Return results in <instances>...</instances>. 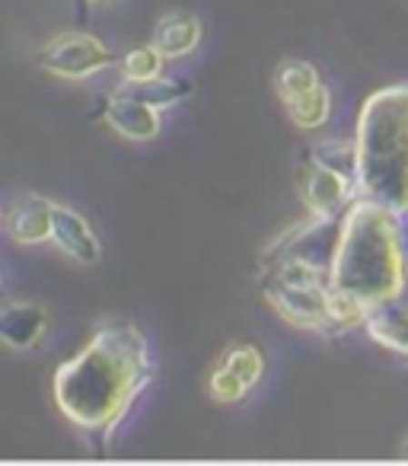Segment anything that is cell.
<instances>
[{
	"instance_id": "cell-1",
	"label": "cell",
	"mask_w": 408,
	"mask_h": 466,
	"mask_svg": "<svg viewBox=\"0 0 408 466\" xmlns=\"http://www.w3.org/2000/svg\"><path fill=\"white\" fill-rule=\"evenodd\" d=\"M154 377L147 336L134 323H105L55 370L52 393L61 415L105 447Z\"/></svg>"
},
{
	"instance_id": "cell-2",
	"label": "cell",
	"mask_w": 408,
	"mask_h": 466,
	"mask_svg": "<svg viewBox=\"0 0 408 466\" xmlns=\"http://www.w3.org/2000/svg\"><path fill=\"white\" fill-rule=\"evenodd\" d=\"M329 285L351 326H363L376 310L399 304L408 288L402 214L357 198L338 224Z\"/></svg>"
},
{
	"instance_id": "cell-3",
	"label": "cell",
	"mask_w": 408,
	"mask_h": 466,
	"mask_svg": "<svg viewBox=\"0 0 408 466\" xmlns=\"http://www.w3.org/2000/svg\"><path fill=\"white\" fill-rule=\"evenodd\" d=\"M357 198L395 214L408 211V84L373 90L361 106L354 131Z\"/></svg>"
},
{
	"instance_id": "cell-4",
	"label": "cell",
	"mask_w": 408,
	"mask_h": 466,
	"mask_svg": "<svg viewBox=\"0 0 408 466\" xmlns=\"http://www.w3.org/2000/svg\"><path fill=\"white\" fill-rule=\"evenodd\" d=\"M259 288L268 304L274 307V313L297 329L319 332V336H342V332L354 329L332 294L325 268L291 259V256L265 253Z\"/></svg>"
},
{
	"instance_id": "cell-5",
	"label": "cell",
	"mask_w": 408,
	"mask_h": 466,
	"mask_svg": "<svg viewBox=\"0 0 408 466\" xmlns=\"http://www.w3.org/2000/svg\"><path fill=\"white\" fill-rule=\"evenodd\" d=\"M42 71L61 80H90L115 65V55L103 39L90 33H61L42 48Z\"/></svg>"
},
{
	"instance_id": "cell-6",
	"label": "cell",
	"mask_w": 408,
	"mask_h": 466,
	"mask_svg": "<svg viewBox=\"0 0 408 466\" xmlns=\"http://www.w3.org/2000/svg\"><path fill=\"white\" fill-rule=\"evenodd\" d=\"M268 370L265 351L255 342H236L230 349L221 351V358L214 361L208 374V393L214 402L224 406H236L243 402L255 387L262 383Z\"/></svg>"
},
{
	"instance_id": "cell-7",
	"label": "cell",
	"mask_w": 408,
	"mask_h": 466,
	"mask_svg": "<svg viewBox=\"0 0 408 466\" xmlns=\"http://www.w3.org/2000/svg\"><path fill=\"white\" fill-rule=\"evenodd\" d=\"M300 195H304V205L313 218H342L357 201V179L351 173H342V169L306 157Z\"/></svg>"
},
{
	"instance_id": "cell-8",
	"label": "cell",
	"mask_w": 408,
	"mask_h": 466,
	"mask_svg": "<svg viewBox=\"0 0 408 466\" xmlns=\"http://www.w3.org/2000/svg\"><path fill=\"white\" fill-rule=\"evenodd\" d=\"M52 220H55V201L42 195H16L4 211V230L20 247H42L52 240Z\"/></svg>"
},
{
	"instance_id": "cell-9",
	"label": "cell",
	"mask_w": 408,
	"mask_h": 466,
	"mask_svg": "<svg viewBox=\"0 0 408 466\" xmlns=\"http://www.w3.org/2000/svg\"><path fill=\"white\" fill-rule=\"evenodd\" d=\"M52 240L61 253L77 259L80 266H96L99 256H103V247H99V237L90 227V220L80 211H74V208L58 205V201H55Z\"/></svg>"
},
{
	"instance_id": "cell-10",
	"label": "cell",
	"mask_w": 408,
	"mask_h": 466,
	"mask_svg": "<svg viewBox=\"0 0 408 466\" xmlns=\"http://www.w3.org/2000/svg\"><path fill=\"white\" fill-rule=\"evenodd\" d=\"M48 310L33 300H10L0 310V339L14 351H29L45 339Z\"/></svg>"
},
{
	"instance_id": "cell-11",
	"label": "cell",
	"mask_w": 408,
	"mask_h": 466,
	"mask_svg": "<svg viewBox=\"0 0 408 466\" xmlns=\"http://www.w3.org/2000/svg\"><path fill=\"white\" fill-rule=\"evenodd\" d=\"M105 122L128 141H154L160 135V109L134 93H118L105 103Z\"/></svg>"
},
{
	"instance_id": "cell-12",
	"label": "cell",
	"mask_w": 408,
	"mask_h": 466,
	"mask_svg": "<svg viewBox=\"0 0 408 466\" xmlns=\"http://www.w3.org/2000/svg\"><path fill=\"white\" fill-rule=\"evenodd\" d=\"M201 20L194 14H166L154 29V46L163 52L166 61H179V58H188L194 48L201 46Z\"/></svg>"
},
{
	"instance_id": "cell-13",
	"label": "cell",
	"mask_w": 408,
	"mask_h": 466,
	"mask_svg": "<svg viewBox=\"0 0 408 466\" xmlns=\"http://www.w3.org/2000/svg\"><path fill=\"white\" fill-rule=\"evenodd\" d=\"M363 329L373 336V342H380L383 349L395 351L399 358L408 361V307L393 304L386 310H376L373 317H367Z\"/></svg>"
},
{
	"instance_id": "cell-14",
	"label": "cell",
	"mask_w": 408,
	"mask_h": 466,
	"mask_svg": "<svg viewBox=\"0 0 408 466\" xmlns=\"http://www.w3.org/2000/svg\"><path fill=\"white\" fill-rule=\"evenodd\" d=\"M284 112L297 128L316 131V128H323L332 116V93L325 90V84H319V86H313L310 93H304V96L287 99Z\"/></svg>"
},
{
	"instance_id": "cell-15",
	"label": "cell",
	"mask_w": 408,
	"mask_h": 466,
	"mask_svg": "<svg viewBox=\"0 0 408 466\" xmlns=\"http://www.w3.org/2000/svg\"><path fill=\"white\" fill-rule=\"evenodd\" d=\"M319 84H323L319 71L310 61H300V58L281 61L278 74H274V86H278L281 103H287V99H294V96H304V93H310L313 86H319Z\"/></svg>"
},
{
	"instance_id": "cell-16",
	"label": "cell",
	"mask_w": 408,
	"mask_h": 466,
	"mask_svg": "<svg viewBox=\"0 0 408 466\" xmlns=\"http://www.w3.org/2000/svg\"><path fill=\"white\" fill-rule=\"evenodd\" d=\"M163 52L150 42V46H137L131 48L122 58V77L128 80L131 86L137 84H150V80L163 77Z\"/></svg>"
},
{
	"instance_id": "cell-17",
	"label": "cell",
	"mask_w": 408,
	"mask_h": 466,
	"mask_svg": "<svg viewBox=\"0 0 408 466\" xmlns=\"http://www.w3.org/2000/svg\"><path fill=\"white\" fill-rule=\"evenodd\" d=\"M192 90L188 84H179V80H169V77H156L150 84H137L134 86V96H141L144 103H150L154 109H173L175 103L185 99V93Z\"/></svg>"
},
{
	"instance_id": "cell-18",
	"label": "cell",
	"mask_w": 408,
	"mask_h": 466,
	"mask_svg": "<svg viewBox=\"0 0 408 466\" xmlns=\"http://www.w3.org/2000/svg\"><path fill=\"white\" fill-rule=\"evenodd\" d=\"M402 240H405V262H408V211L402 214ZM399 304L408 307V288H405V298H402Z\"/></svg>"
},
{
	"instance_id": "cell-19",
	"label": "cell",
	"mask_w": 408,
	"mask_h": 466,
	"mask_svg": "<svg viewBox=\"0 0 408 466\" xmlns=\"http://www.w3.org/2000/svg\"><path fill=\"white\" fill-rule=\"evenodd\" d=\"M402 457H405V460H408V441H405V447H402Z\"/></svg>"
},
{
	"instance_id": "cell-20",
	"label": "cell",
	"mask_w": 408,
	"mask_h": 466,
	"mask_svg": "<svg viewBox=\"0 0 408 466\" xmlns=\"http://www.w3.org/2000/svg\"><path fill=\"white\" fill-rule=\"evenodd\" d=\"M93 4H109V0H93Z\"/></svg>"
}]
</instances>
